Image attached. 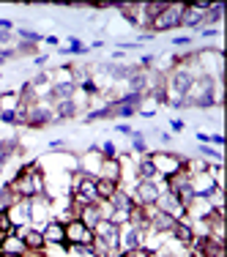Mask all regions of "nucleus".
<instances>
[{
    "mask_svg": "<svg viewBox=\"0 0 227 257\" xmlns=\"http://www.w3.org/2000/svg\"><path fill=\"white\" fill-rule=\"evenodd\" d=\"M44 44H50V47H58V39H55V36H44Z\"/></svg>",
    "mask_w": 227,
    "mask_h": 257,
    "instance_id": "nucleus-36",
    "label": "nucleus"
},
{
    "mask_svg": "<svg viewBox=\"0 0 227 257\" xmlns=\"http://www.w3.org/2000/svg\"><path fill=\"white\" fill-rule=\"evenodd\" d=\"M170 238L178 243V246L189 249L194 243V224L189 222V219H181V222H175V227L170 230Z\"/></svg>",
    "mask_w": 227,
    "mask_h": 257,
    "instance_id": "nucleus-10",
    "label": "nucleus"
},
{
    "mask_svg": "<svg viewBox=\"0 0 227 257\" xmlns=\"http://www.w3.org/2000/svg\"><path fill=\"white\" fill-rule=\"evenodd\" d=\"M0 77H3V74H0Z\"/></svg>",
    "mask_w": 227,
    "mask_h": 257,
    "instance_id": "nucleus-40",
    "label": "nucleus"
},
{
    "mask_svg": "<svg viewBox=\"0 0 227 257\" xmlns=\"http://www.w3.org/2000/svg\"><path fill=\"white\" fill-rule=\"evenodd\" d=\"M211 9L208 0H197L192 6H183V17H181V28H202V17Z\"/></svg>",
    "mask_w": 227,
    "mask_h": 257,
    "instance_id": "nucleus-8",
    "label": "nucleus"
},
{
    "mask_svg": "<svg viewBox=\"0 0 227 257\" xmlns=\"http://www.w3.org/2000/svg\"><path fill=\"white\" fill-rule=\"evenodd\" d=\"M115 132H121V134H126V137H132L134 128H132V126H126V123H118V126H115Z\"/></svg>",
    "mask_w": 227,
    "mask_h": 257,
    "instance_id": "nucleus-32",
    "label": "nucleus"
},
{
    "mask_svg": "<svg viewBox=\"0 0 227 257\" xmlns=\"http://www.w3.org/2000/svg\"><path fill=\"white\" fill-rule=\"evenodd\" d=\"M11 39H14V36H11L9 30H0V47H9Z\"/></svg>",
    "mask_w": 227,
    "mask_h": 257,
    "instance_id": "nucleus-30",
    "label": "nucleus"
},
{
    "mask_svg": "<svg viewBox=\"0 0 227 257\" xmlns=\"http://www.w3.org/2000/svg\"><path fill=\"white\" fill-rule=\"evenodd\" d=\"M77 219L85 224V227H90L93 230L96 224L101 222V208H99V203H88V205H79L77 208Z\"/></svg>",
    "mask_w": 227,
    "mask_h": 257,
    "instance_id": "nucleus-13",
    "label": "nucleus"
},
{
    "mask_svg": "<svg viewBox=\"0 0 227 257\" xmlns=\"http://www.w3.org/2000/svg\"><path fill=\"white\" fill-rule=\"evenodd\" d=\"M208 143H213V145H224V137H222V134H211V140H208Z\"/></svg>",
    "mask_w": 227,
    "mask_h": 257,
    "instance_id": "nucleus-33",
    "label": "nucleus"
},
{
    "mask_svg": "<svg viewBox=\"0 0 227 257\" xmlns=\"http://www.w3.org/2000/svg\"><path fill=\"white\" fill-rule=\"evenodd\" d=\"M173 47H192V39L189 36H178V39H173Z\"/></svg>",
    "mask_w": 227,
    "mask_h": 257,
    "instance_id": "nucleus-28",
    "label": "nucleus"
},
{
    "mask_svg": "<svg viewBox=\"0 0 227 257\" xmlns=\"http://www.w3.org/2000/svg\"><path fill=\"white\" fill-rule=\"evenodd\" d=\"M3 167H6V162H0V175H3Z\"/></svg>",
    "mask_w": 227,
    "mask_h": 257,
    "instance_id": "nucleus-38",
    "label": "nucleus"
},
{
    "mask_svg": "<svg viewBox=\"0 0 227 257\" xmlns=\"http://www.w3.org/2000/svg\"><path fill=\"white\" fill-rule=\"evenodd\" d=\"M0 257H22V254H11V252H0Z\"/></svg>",
    "mask_w": 227,
    "mask_h": 257,
    "instance_id": "nucleus-37",
    "label": "nucleus"
},
{
    "mask_svg": "<svg viewBox=\"0 0 227 257\" xmlns=\"http://www.w3.org/2000/svg\"><path fill=\"white\" fill-rule=\"evenodd\" d=\"M0 112H3V109H0Z\"/></svg>",
    "mask_w": 227,
    "mask_h": 257,
    "instance_id": "nucleus-39",
    "label": "nucleus"
},
{
    "mask_svg": "<svg viewBox=\"0 0 227 257\" xmlns=\"http://www.w3.org/2000/svg\"><path fill=\"white\" fill-rule=\"evenodd\" d=\"M143 238H145V232L143 230H137L134 224H121V238H118V254H129L132 249H137V246H143Z\"/></svg>",
    "mask_w": 227,
    "mask_h": 257,
    "instance_id": "nucleus-6",
    "label": "nucleus"
},
{
    "mask_svg": "<svg viewBox=\"0 0 227 257\" xmlns=\"http://www.w3.org/2000/svg\"><path fill=\"white\" fill-rule=\"evenodd\" d=\"M63 227H66V246H90L93 238H96L93 230L85 227L79 219H69Z\"/></svg>",
    "mask_w": 227,
    "mask_h": 257,
    "instance_id": "nucleus-5",
    "label": "nucleus"
},
{
    "mask_svg": "<svg viewBox=\"0 0 227 257\" xmlns=\"http://www.w3.org/2000/svg\"><path fill=\"white\" fill-rule=\"evenodd\" d=\"M17 36H20V39H22V44H39V41H44V36H41V33H36V30H30V28H20V30H17Z\"/></svg>",
    "mask_w": 227,
    "mask_h": 257,
    "instance_id": "nucleus-20",
    "label": "nucleus"
},
{
    "mask_svg": "<svg viewBox=\"0 0 227 257\" xmlns=\"http://www.w3.org/2000/svg\"><path fill=\"white\" fill-rule=\"evenodd\" d=\"M85 52H88V47H85L77 36L69 39V47H60V55H85Z\"/></svg>",
    "mask_w": 227,
    "mask_h": 257,
    "instance_id": "nucleus-19",
    "label": "nucleus"
},
{
    "mask_svg": "<svg viewBox=\"0 0 227 257\" xmlns=\"http://www.w3.org/2000/svg\"><path fill=\"white\" fill-rule=\"evenodd\" d=\"M77 115H79V107L74 99L55 104V120H69V118H77Z\"/></svg>",
    "mask_w": 227,
    "mask_h": 257,
    "instance_id": "nucleus-14",
    "label": "nucleus"
},
{
    "mask_svg": "<svg viewBox=\"0 0 227 257\" xmlns=\"http://www.w3.org/2000/svg\"><path fill=\"white\" fill-rule=\"evenodd\" d=\"M164 192V181L156 178V181H134V189H132V197L137 205H156L159 194Z\"/></svg>",
    "mask_w": 227,
    "mask_h": 257,
    "instance_id": "nucleus-3",
    "label": "nucleus"
},
{
    "mask_svg": "<svg viewBox=\"0 0 227 257\" xmlns=\"http://www.w3.org/2000/svg\"><path fill=\"white\" fill-rule=\"evenodd\" d=\"M0 30H9V33H14V22H11V20H3V17H0Z\"/></svg>",
    "mask_w": 227,
    "mask_h": 257,
    "instance_id": "nucleus-31",
    "label": "nucleus"
},
{
    "mask_svg": "<svg viewBox=\"0 0 227 257\" xmlns=\"http://www.w3.org/2000/svg\"><path fill=\"white\" fill-rule=\"evenodd\" d=\"M197 140L202 145H208V140H211V134H205V132H197Z\"/></svg>",
    "mask_w": 227,
    "mask_h": 257,
    "instance_id": "nucleus-35",
    "label": "nucleus"
},
{
    "mask_svg": "<svg viewBox=\"0 0 227 257\" xmlns=\"http://www.w3.org/2000/svg\"><path fill=\"white\" fill-rule=\"evenodd\" d=\"M148 159H151L153 167H156L159 178L167 181V178H173V175L183 173V159L186 156H178L173 151H153V154H148Z\"/></svg>",
    "mask_w": 227,
    "mask_h": 257,
    "instance_id": "nucleus-1",
    "label": "nucleus"
},
{
    "mask_svg": "<svg viewBox=\"0 0 227 257\" xmlns=\"http://www.w3.org/2000/svg\"><path fill=\"white\" fill-rule=\"evenodd\" d=\"M20 151V140L17 137H6V140H0V162H9L11 156Z\"/></svg>",
    "mask_w": 227,
    "mask_h": 257,
    "instance_id": "nucleus-17",
    "label": "nucleus"
},
{
    "mask_svg": "<svg viewBox=\"0 0 227 257\" xmlns=\"http://www.w3.org/2000/svg\"><path fill=\"white\" fill-rule=\"evenodd\" d=\"M41 235H44L47 246H66V227L58 219H50V222L41 227Z\"/></svg>",
    "mask_w": 227,
    "mask_h": 257,
    "instance_id": "nucleus-9",
    "label": "nucleus"
},
{
    "mask_svg": "<svg viewBox=\"0 0 227 257\" xmlns=\"http://www.w3.org/2000/svg\"><path fill=\"white\" fill-rule=\"evenodd\" d=\"M197 154H200V159H213L216 164H222V154H219V151H213V148H208V145H200Z\"/></svg>",
    "mask_w": 227,
    "mask_h": 257,
    "instance_id": "nucleus-23",
    "label": "nucleus"
},
{
    "mask_svg": "<svg viewBox=\"0 0 227 257\" xmlns=\"http://www.w3.org/2000/svg\"><path fill=\"white\" fill-rule=\"evenodd\" d=\"M183 128H186V123H183L181 118H173V120H170V132H173V134H181Z\"/></svg>",
    "mask_w": 227,
    "mask_h": 257,
    "instance_id": "nucleus-27",
    "label": "nucleus"
},
{
    "mask_svg": "<svg viewBox=\"0 0 227 257\" xmlns=\"http://www.w3.org/2000/svg\"><path fill=\"white\" fill-rule=\"evenodd\" d=\"M202 39H211V36H219V28H200Z\"/></svg>",
    "mask_w": 227,
    "mask_h": 257,
    "instance_id": "nucleus-29",
    "label": "nucleus"
},
{
    "mask_svg": "<svg viewBox=\"0 0 227 257\" xmlns=\"http://www.w3.org/2000/svg\"><path fill=\"white\" fill-rule=\"evenodd\" d=\"M99 156H101V159H118L121 151H118V145H115L112 140H107V143L99 148Z\"/></svg>",
    "mask_w": 227,
    "mask_h": 257,
    "instance_id": "nucleus-22",
    "label": "nucleus"
},
{
    "mask_svg": "<svg viewBox=\"0 0 227 257\" xmlns=\"http://www.w3.org/2000/svg\"><path fill=\"white\" fill-rule=\"evenodd\" d=\"M17 58V50H11V47H0V66L9 63V60Z\"/></svg>",
    "mask_w": 227,
    "mask_h": 257,
    "instance_id": "nucleus-26",
    "label": "nucleus"
},
{
    "mask_svg": "<svg viewBox=\"0 0 227 257\" xmlns=\"http://www.w3.org/2000/svg\"><path fill=\"white\" fill-rule=\"evenodd\" d=\"M124 257H162V254H156L153 249H148V246H137V249H132L129 254H124Z\"/></svg>",
    "mask_w": 227,
    "mask_h": 257,
    "instance_id": "nucleus-25",
    "label": "nucleus"
},
{
    "mask_svg": "<svg viewBox=\"0 0 227 257\" xmlns=\"http://www.w3.org/2000/svg\"><path fill=\"white\" fill-rule=\"evenodd\" d=\"M11 232H14V224H11L9 213H0V238L11 235Z\"/></svg>",
    "mask_w": 227,
    "mask_h": 257,
    "instance_id": "nucleus-24",
    "label": "nucleus"
},
{
    "mask_svg": "<svg viewBox=\"0 0 227 257\" xmlns=\"http://www.w3.org/2000/svg\"><path fill=\"white\" fill-rule=\"evenodd\" d=\"M118 186L121 183H115V181H107V178H96V192H99V203L101 200H109L115 192H118Z\"/></svg>",
    "mask_w": 227,
    "mask_h": 257,
    "instance_id": "nucleus-16",
    "label": "nucleus"
},
{
    "mask_svg": "<svg viewBox=\"0 0 227 257\" xmlns=\"http://www.w3.org/2000/svg\"><path fill=\"white\" fill-rule=\"evenodd\" d=\"M181 17H183V3H167V9L156 20H151L148 33H167V30L181 28Z\"/></svg>",
    "mask_w": 227,
    "mask_h": 257,
    "instance_id": "nucleus-2",
    "label": "nucleus"
},
{
    "mask_svg": "<svg viewBox=\"0 0 227 257\" xmlns=\"http://www.w3.org/2000/svg\"><path fill=\"white\" fill-rule=\"evenodd\" d=\"M55 123V107L50 101H36L28 107V118H25V126L28 128H44Z\"/></svg>",
    "mask_w": 227,
    "mask_h": 257,
    "instance_id": "nucleus-4",
    "label": "nucleus"
},
{
    "mask_svg": "<svg viewBox=\"0 0 227 257\" xmlns=\"http://www.w3.org/2000/svg\"><path fill=\"white\" fill-rule=\"evenodd\" d=\"M17 200H20V197H17V194L11 192L9 186H3V192H0V213H6V211H9L11 205L17 203Z\"/></svg>",
    "mask_w": 227,
    "mask_h": 257,
    "instance_id": "nucleus-21",
    "label": "nucleus"
},
{
    "mask_svg": "<svg viewBox=\"0 0 227 257\" xmlns=\"http://www.w3.org/2000/svg\"><path fill=\"white\" fill-rule=\"evenodd\" d=\"M0 252H11V254H25L28 249H25V243H22V238L11 232V235L0 238Z\"/></svg>",
    "mask_w": 227,
    "mask_h": 257,
    "instance_id": "nucleus-15",
    "label": "nucleus"
},
{
    "mask_svg": "<svg viewBox=\"0 0 227 257\" xmlns=\"http://www.w3.org/2000/svg\"><path fill=\"white\" fill-rule=\"evenodd\" d=\"M17 107H20V90L0 93V109H3V112H14Z\"/></svg>",
    "mask_w": 227,
    "mask_h": 257,
    "instance_id": "nucleus-18",
    "label": "nucleus"
},
{
    "mask_svg": "<svg viewBox=\"0 0 227 257\" xmlns=\"http://www.w3.org/2000/svg\"><path fill=\"white\" fill-rule=\"evenodd\" d=\"M6 213H9V219H11L14 227H28L30 224V200H17Z\"/></svg>",
    "mask_w": 227,
    "mask_h": 257,
    "instance_id": "nucleus-12",
    "label": "nucleus"
},
{
    "mask_svg": "<svg viewBox=\"0 0 227 257\" xmlns=\"http://www.w3.org/2000/svg\"><path fill=\"white\" fill-rule=\"evenodd\" d=\"M93 235L101 238L104 243H107L109 249H112V254H118V238H121V224L109 222V219H101L99 224L93 227Z\"/></svg>",
    "mask_w": 227,
    "mask_h": 257,
    "instance_id": "nucleus-7",
    "label": "nucleus"
},
{
    "mask_svg": "<svg viewBox=\"0 0 227 257\" xmlns=\"http://www.w3.org/2000/svg\"><path fill=\"white\" fill-rule=\"evenodd\" d=\"M47 60H50V58H47V55H36V58H33V63H36V66H44Z\"/></svg>",
    "mask_w": 227,
    "mask_h": 257,
    "instance_id": "nucleus-34",
    "label": "nucleus"
},
{
    "mask_svg": "<svg viewBox=\"0 0 227 257\" xmlns=\"http://www.w3.org/2000/svg\"><path fill=\"white\" fill-rule=\"evenodd\" d=\"M99 178L115 181V183H121V186H124V162H121V159H101Z\"/></svg>",
    "mask_w": 227,
    "mask_h": 257,
    "instance_id": "nucleus-11",
    "label": "nucleus"
}]
</instances>
